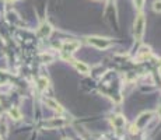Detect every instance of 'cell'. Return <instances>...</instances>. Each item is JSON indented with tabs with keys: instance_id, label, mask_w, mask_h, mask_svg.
Masks as SVG:
<instances>
[{
	"instance_id": "cell-1",
	"label": "cell",
	"mask_w": 161,
	"mask_h": 140,
	"mask_svg": "<svg viewBox=\"0 0 161 140\" xmlns=\"http://www.w3.org/2000/svg\"><path fill=\"white\" fill-rule=\"evenodd\" d=\"M87 41H88V44H91L93 46H95L98 49H105V48L111 46V44H112L108 38H100V37H88Z\"/></svg>"
},
{
	"instance_id": "cell-2",
	"label": "cell",
	"mask_w": 161,
	"mask_h": 140,
	"mask_svg": "<svg viewBox=\"0 0 161 140\" xmlns=\"http://www.w3.org/2000/svg\"><path fill=\"white\" fill-rule=\"evenodd\" d=\"M78 48H80V42L78 41H64L62 44V51L64 53H69V55H71L73 52H76Z\"/></svg>"
},
{
	"instance_id": "cell-3",
	"label": "cell",
	"mask_w": 161,
	"mask_h": 140,
	"mask_svg": "<svg viewBox=\"0 0 161 140\" xmlns=\"http://www.w3.org/2000/svg\"><path fill=\"white\" fill-rule=\"evenodd\" d=\"M143 34H144V18L143 16H137L135 21V35L137 39H142Z\"/></svg>"
},
{
	"instance_id": "cell-4",
	"label": "cell",
	"mask_w": 161,
	"mask_h": 140,
	"mask_svg": "<svg viewBox=\"0 0 161 140\" xmlns=\"http://www.w3.org/2000/svg\"><path fill=\"white\" fill-rule=\"evenodd\" d=\"M44 102H45L46 105L49 107L51 109H53V111H56V112H59V114H62L63 112V108H62V105L59 104L56 100H53V98H51V97H46V98H44Z\"/></svg>"
},
{
	"instance_id": "cell-5",
	"label": "cell",
	"mask_w": 161,
	"mask_h": 140,
	"mask_svg": "<svg viewBox=\"0 0 161 140\" xmlns=\"http://www.w3.org/2000/svg\"><path fill=\"white\" fill-rule=\"evenodd\" d=\"M73 64H74V67H76V69H77L80 73H83V74H88V73H90V67L84 63V62H77V60H73Z\"/></svg>"
},
{
	"instance_id": "cell-6",
	"label": "cell",
	"mask_w": 161,
	"mask_h": 140,
	"mask_svg": "<svg viewBox=\"0 0 161 140\" xmlns=\"http://www.w3.org/2000/svg\"><path fill=\"white\" fill-rule=\"evenodd\" d=\"M51 32H52V27L48 24V23H44L42 25L39 27V30H38V34L41 35V37H49L51 35Z\"/></svg>"
},
{
	"instance_id": "cell-7",
	"label": "cell",
	"mask_w": 161,
	"mask_h": 140,
	"mask_svg": "<svg viewBox=\"0 0 161 140\" xmlns=\"http://www.w3.org/2000/svg\"><path fill=\"white\" fill-rule=\"evenodd\" d=\"M8 114H10V116L13 118L14 121H20L21 119V112L18 111V108H11L8 111Z\"/></svg>"
},
{
	"instance_id": "cell-8",
	"label": "cell",
	"mask_w": 161,
	"mask_h": 140,
	"mask_svg": "<svg viewBox=\"0 0 161 140\" xmlns=\"http://www.w3.org/2000/svg\"><path fill=\"white\" fill-rule=\"evenodd\" d=\"M48 84H49V81H48V78H46V77H41V78L38 80V87L41 90L48 88Z\"/></svg>"
},
{
	"instance_id": "cell-9",
	"label": "cell",
	"mask_w": 161,
	"mask_h": 140,
	"mask_svg": "<svg viewBox=\"0 0 161 140\" xmlns=\"http://www.w3.org/2000/svg\"><path fill=\"white\" fill-rule=\"evenodd\" d=\"M114 123H115V126H122V125H125V119H123L122 116H116V118H114Z\"/></svg>"
},
{
	"instance_id": "cell-10",
	"label": "cell",
	"mask_w": 161,
	"mask_h": 140,
	"mask_svg": "<svg viewBox=\"0 0 161 140\" xmlns=\"http://www.w3.org/2000/svg\"><path fill=\"white\" fill-rule=\"evenodd\" d=\"M0 134H1L3 137H6V134H7V125L4 122L0 123Z\"/></svg>"
},
{
	"instance_id": "cell-11",
	"label": "cell",
	"mask_w": 161,
	"mask_h": 140,
	"mask_svg": "<svg viewBox=\"0 0 161 140\" xmlns=\"http://www.w3.org/2000/svg\"><path fill=\"white\" fill-rule=\"evenodd\" d=\"M154 11L155 13H160V0H155L154 1Z\"/></svg>"
},
{
	"instance_id": "cell-12",
	"label": "cell",
	"mask_w": 161,
	"mask_h": 140,
	"mask_svg": "<svg viewBox=\"0 0 161 140\" xmlns=\"http://www.w3.org/2000/svg\"><path fill=\"white\" fill-rule=\"evenodd\" d=\"M143 3H144V0H135V4H136V7H137V8H142Z\"/></svg>"
}]
</instances>
